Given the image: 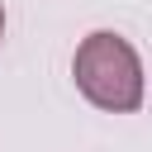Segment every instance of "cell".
Instances as JSON below:
<instances>
[{"label":"cell","instance_id":"obj_1","mask_svg":"<svg viewBox=\"0 0 152 152\" xmlns=\"http://www.w3.org/2000/svg\"><path fill=\"white\" fill-rule=\"evenodd\" d=\"M71 76H76V90L95 104V109H109V114H133L142 104V62H138V48L109 28L81 38L76 57H71Z\"/></svg>","mask_w":152,"mask_h":152},{"label":"cell","instance_id":"obj_2","mask_svg":"<svg viewBox=\"0 0 152 152\" xmlns=\"http://www.w3.org/2000/svg\"><path fill=\"white\" fill-rule=\"evenodd\" d=\"M0 38H5V5H0Z\"/></svg>","mask_w":152,"mask_h":152}]
</instances>
